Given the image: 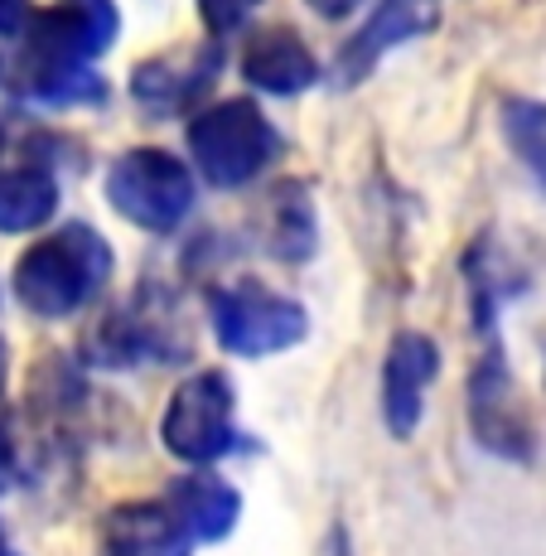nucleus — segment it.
I'll use <instances>...</instances> for the list:
<instances>
[{"label": "nucleus", "instance_id": "f257e3e1", "mask_svg": "<svg viewBox=\"0 0 546 556\" xmlns=\"http://www.w3.org/2000/svg\"><path fill=\"white\" fill-rule=\"evenodd\" d=\"M112 276V248L98 228L68 223L15 262V295L45 319L78 315Z\"/></svg>", "mask_w": 546, "mask_h": 556}, {"label": "nucleus", "instance_id": "f03ea898", "mask_svg": "<svg viewBox=\"0 0 546 556\" xmlns=\"http://www.w3.org/2000/svg\"><path fill=\"white\" fill-rule=\"evenodd\" d=\"M189 151L213 189H242L276 155V131L247 98L213 102L189 122Z\"/></svg>", "mask_w": 546, "mask_h": 556}, {"label": "nucleus", "instance_id": "7ed1b4c3", "mask_svg": "<svg viewBox=\"0 0 546 556\" xmlns=\"http://www.w3.org/2000/svg\"><path fill=\"white\" fill-rule=\"evenodd\" d=\"M160 445L185 465H213L238 445V392L228 372L199 368L169 392L160 416Z\"/></svg>", "mask_w": 546, "mask_h": 556}, {"label": "nucleus", "instance_id": "20e7f679", "mask_svg": "<svg viewBox=\"0 0 546 556\" xmlns=\"http://www.w3.org/2000/svg\"><path fill=\"white\" fill-rule=\"evenodd\" d=\"M208 315H213L218 344L238 358H271L309 339V309L291 301V295L266 291L256 281L218 291L208 301Z\"/></svg>", "mask_w": 546, "mask_h": 556}, {"label": "nucleus", "instance_id": "39448f33", "mask_svg": "<svg viewBox=\"0 0 546 556\" xmlns=\"http://www.w3.org/2000/svg\"><path fill=\"white\" fill-rule=\"evenodd\" d=\"M106 203L145 232H175L194 208V175L169 151H126L106 169Z\"/></svg>", "mask_w": 546, "mask_h": 556}, {"label": "nucleus", "instance_id": "423d86ee", "mask_svg": "<svg viewBox=\"0 0 546 556\" xmlns=\"http://www.w3.org/2000/svg\"><path fill=\"white\" fill-rule=\"evenodd\" d=\"M469 431L498 459H518L528 465L537 455V426H532L528 397H522L518 378H512L508 354L494 344L469 372Z\"/></svg>", "mask_w": 546, "mask_h": 556}, {"label": "nucleus", "instance_id": "0eeeda50", "mask_svg": "<svg viewBox=\"0 0 546 556\" xmlns=\"http://www.w3.org/2000/svg\"><path fill=\"white\" fill-rule=\"evenodd\" d=\"M122 15L112 0H59L29 25L35 68H88V59L112 49Z\"/></svg>", "mask_w": 546, "mask_h": 556}, {"label": "nucleus", "instance_id": "6e6552de", "mask_svg": "<svg viewBox=\"0 0 546 556\" xmlns=\"http://www.w3.org/2000/svg\"><path fill=\"white\" fill-rule=\"evenodd\" d=\"M441 372V349L421 329H402L382 358V426L397 441H411L426 416V392Z\"/></svg>", "mask_w": 546, "mask_h": 556}, {"label": "nucleus", "instance_id": "1a4fd4ad", "mask_svg": "<svg viewBox=\"0 0 546 556\" xmlns=\"http://www.w3.org/2000/svg\"><path fill=\"white\" fill-rule=\"evenodd\" d=\"M441 25V0H382L368 15V25H358V35L339 53V78L358 83L372 73V63L388 49L406 45V39H421Z\"/></svg>", "mask_w": 546, "mask_h": 556}, {"label": "nucleus", "instance_id": "9d476101", "mask_svg": "<svg viewBox=\"0 0 546 556\" xmlns=\"http://www.w3.org/2000/svg\"><path fill=\"white\" fill-rule=\"evenodd\" d=\"M242 78L262 92H276V98H295V92H305L319 78V63L295 29L271 25V29H256L247 49H242Z\"/></svg>", "mask_w": 546, "mask_h": 556}, {"label": "nucleus", "instance_id": "9b49d317", "mask_svg": "<svg viewBox=\"0 0 546 556\" xmlns=\"http://www.w3.org/2000/svg\"><path fill=\"white\" fill-rule=\"evenodd\" d=\"M102 556H194V538L165 504H122L102 518Z\"/></svg>", "mask_w": 546, "mask_h": 556}, {"label": "nucleus", "instance_id": "f8f14e48", "mask_svg": "<svg viewBox=\"0 0 546 556\" xmlns=\"http://www.w3.org/2000/svg\"><path fill=\"white\" fill-rule=\"evenodd\" d=\"M165 508L179 518V528L194 542H223L242 518V494L223 484L218 475H185L169 484Z\"/></svg>", "mask_w": 546, "mask_h": 556}, {"label": "nucleus", "instance_id": "ddd939ff", "mask_svg": "<svg viewBox=\"0 0 546 556\" xmlns=\"http://www.w3.org/2000/svg\"><path fill=\"white\" fill-rule=\"evenodd\" d=\"M59 208V185L45 169H5L0 175V232L45 228Z\"/></svg>", "mask_w": 546, "mask_h": 556}, {"label": "nucleus", "instance_id": "4468645a", "mask_svg": "<svg viewBox=\"0 0 546 556\" xmlns=\"http://www.w3.org/2000/svg\"><path fill=\"white\" fill-rule=\"evenodd\" d=\"M503 136H508L512 155L532 169L537 189L546 194V102H537V98H508V102H503Z\"/></svg>", "mask_w": 546, "mask_h": 556}, {"label": "nucleus", "instance_id": "2eb2a0df", "mask_svg": "<svg viewBox=\"0 0 546 556\" xmlns=\"http://www.w3.org/2000/svg\"><path fill=\"white\" fill-rule=\"evenodd\" d=\"M271 248L285 262H305L315 252V199L305 185H285L276 194V223H271Z\"/></svg>", "mask_w": 546, "mask_h": 556}, {"label": "nucleus", "instance_id": "dca6fc26", "mask_svg": "<svg viewBox=\"0 0 546 556\" xmlns=\"http://www.w3.org/2000/svg\"><path fill=\"white\" fill-rule=\"evenodd\" d=\"M35 98H45L49 106H73V102H102L106 98V83L88 68H35L29 78Z\"/></svg>", "mask_w": 546, "mask_h": 556}, {"label": "nucleus", "instance_id": "f3484780", "mask_svg": "<svg viewBox=\"0 0 546 556\" xmlns=\"http://www.w3.org/2000/svg\"><path fill=\"white\" fill-rule=\"evenodd\" d=\"M262 5V0H199V15L213 35H228V29L247 25V15Z\"/></svg>", "mask_w": 546, "mask_h": 556}, {"label": "nucleus", "instance_id": "a211bd4d", "mask_svg": "<svg viewBox=\"0 0 546 556\" xmlns=\"http://www.w3.org/2000/svg\"><path fill=\"white\" fill-rule=\"evenodd\" d=\"M29 25H35V20H29V0H0V35L15 39V35H25Z\"/></svg>", "mask_w": 546, "mask_h": 556}, {"label": "nucleus", "instance_id": "6ab92c4d", "mask_svg": "<svg viewBox=\"0 0 546 556\" xmlns=\"http://www.w3.org/2000/svg\"><path fill=\"white\" fill-rule=\"evenodd\" d=\"M15 484V445H10V435L0 431V494Z\"/></svg>", "mask_w": 546, "mask_h": 556}, {"label": "nucleus", "instance_id": "aec40b11", "mask_svg": "<svg viewBox=\"0 0 546 556\" xmlns=\"http://www.w3.org/2000/svg\"><path fill=\"white\" fill-rule=\"evenodd\" d=\"M305 5H309V10H319L325 20H344L348 10L358 5V0H305Z\"/></svg>", "mask_w": 546, "mask_h": 556}, {"label": "nucleus", "instance_id": "412c9836", "mask_svg": "<svg viewBox=\"0 0 546 556\" xmlns=\"http://www.w3.org/2000/svg\"><path fill=\"white\" fill-rule=\"evenodd\" d=\"M0 392H5V344H0Z\"/></svg>", "mask_w": 546, "mask_h": 556}, {"label": "nucleus", "instance_id": "4be33fe9", "mask_svg": "<svg viewBox=\"0 0 546 556\" xmlns=\"http://www.w3.org/2000/svg\"><path fill=\"white\" fill-rule=\"evenodd\" d=\"M0 556H15V552H10V542H5V532H0Z\"/></svg>", "mask_w": 546, "mask_h": 556}, {"label": "nucleus", "instance_id": "5701e85b", "mask_svg": "<svg viewBox=\"0 0 546 556\" xmlns=\"http://www.w3.org/2000/svg\"><path fill=\"white\" fill-rule=\"evenodd\" d=\"M0 151H5V131H0Z\"/></svg>", "mask_w": 546, "mask_h": 556}]
</instances>
